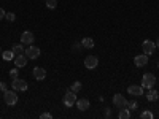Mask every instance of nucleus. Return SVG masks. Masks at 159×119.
Here are the masks:
<instances>
[{
    "label": "nucleus",
    "instance_id": "f257e3e1",
    "mask_svg": "<svg viewBox=\"0 0 159 119\" xmlns=\"http://www.w3.org/2000/svg\"><path fill=\"white\" fill-rule=\"evenodd\" d=\"M3 100L5 103L8 105V107H13V105H16L18 103V94H16V90L13 89V90H5L3 92Z\"/></svg>",
    "mask_w": 159,
    "mask_h": 119
},
{
    "label": "nucleus",
    "instance_id": "7ed1b4c3",
    "mask_svg": "<svg viewBox=\"0 0 159 119\" xmlns=\"http://www.w3.org/2000/svg\"><path fill=\"white\" fill-rule=\"evenodd\" d=\"M154 84H156V76L153 73H145L142 78L143 89H151V87H154Z\"/></svg>",
    "mask_w": 159,
    "mask_h": 119
},
{
    "label": "nucleus",
    "instance_id": "2eb2a0df",
    "mask_svg": "<svg viewBox=\"0 0 159 119\" xmlns=\"http://www.w3.org/2000/svg\"><path fill=\"white\" fill-rule=\"evenodd\" d=\"M94 40H92V38H89V37H86V38H83L81 40V46L83 48H86V49H92V48H94Z\"/></svg>",
    "mask_w": 159,
    "mask_h": 119
},
{
    "label": "nucleus",
    "instance_id": "bb28decb",
    "mask_svg": "<svg viewBox=\"0 0 159 119\" xmlns=\"http://www.w3.org/2000/svg\"><path fill=\"white\" fill-rule=\"evenodd\" d=\"M8 89V86H7V83H3V81H0V90L2 92H5Z\"/></svg>",
    "mask_w": 159,
    "mask_h": 119
},
{
    "label": "nucleus",
    "instance_id": "393cba45",
    "mask_svg": "<svg viewBox=\"0 0 159 119\" xmlns=\"http://www.w3.org/2000/svg\"><path fill=\"white\" fill-rule=\"evenodd\" d=\"M18 73H19V70H18V68H13V70L10 72V78H11V79L18 78Z\"/></svg>",
    "mask_w": 159,
    "mask_h": 119
},
{
    "label": "nucleus",
    "instance_id": "cd10ccee",
    "mask_svg": "<svg viewBox=\"0 0 159 119\" xmlns=\"http://www.w3.org/2000/svg\"><path fill=\"white\" fill-rule=\"evenodd\" d=\"M5 16H7V13H5V10H3V8H0V21H2V19H3Z\"/></svg>",
    "mask_w": 159,
    "mask_h": 119
},
{
    "label": "nucleus",
    "instance_id": "f8f14e48",
    "mask_svg": "<svg viewBox=\"0 0 159 119\" xmlns=\"http://www.w3.org/2000/svg\"><path fill=\"white\" fill-rule=\"evenodd\" d=\"M34 78L37 79V81H43V79L46 78V70L42 68V67H35L34 68Z\"/></svg>",
    "mask_w": 159,
    "mask_h": 119
},
{
    "label": "nucleus",
    "instance_id": "6ab92c4d",
    "mask_svg": "<svg viewBox=\"0 0 159 119\" xmlns=\"http://www.w3.org/2000/svg\"><path fill=\"white\" fill-rule=\"evenodd\" d=\"M81 87H83V86H81V83H80V81H75V83L70 86V90H73L75 94H78V92L81 90Z\"/></svg>",
    "mask_w": 159,
    "mask_h": 119
},
{
    "label": "nucleus",
    "instance_id": "7c9ffc66",
    "mask_svg": "<svg viewBox=\"0 0 159 119\" xmlns=\"http://www.w3.org/2000/svg\"><path fill=\"white\" fill-rule=\"evenodd\" d=\"M0 54H2V48H0Z\"/></svg>",
    "mask_w": 159,
    "mask_h": 119
},
{
    "label": "nucleus",
    "instance_id": "b1692460",
    "mask_svg": "<svg viewBox=\"0 0 159 119\" xmlns=\"http://www.w3.org/2000/svg\"><path fill=\"white\" fill-rule=\"evenodd\" d=\"M5 19H7V21H10V22H15V19H16V16H15V13H7V16H5Z\"/></svg>",
    "mask_w": 159,
    "mask_h": 119
},
{
    "label": "nucleus",
    "instance_id": "1a4fd4ad",
    "mask_svg": "<svg viewBox=\"0 0 159 119\" xmlns=\"http://www.w3.org/2000/svg\"><path fill=\"white\" fill-rule=\"evenodd\" d=\"M113 105L115 107H119V108H123V107H127V100L123 94H115L113 95Z\"/></svg>",
    "mask_w": 159,
    "mask_h": 119
},
{
    "label": "nucleus",
    "instance_id": "9b49d317",
    "mask_svg": "<svg viewBox=\"0 0 159 119\" xmlns=\"http://www.w3.org/2000/svg\"><path fill=\"white\" fill-rule=\"evenodd\" d=\"M127 94H130V95H135V97L143 95V86H135V84H130V86L127 87Z\"/></svg>",
    "mask_w": 159,
    "mask_h": 119
},
{
    "label": "nucleus",
    "instance_id": "412c9836",
    "mask_svg": "<svg viewBox=\"0 0 159 119\" xmlns=\"http://www.w3.org/2000/svg\"><path fill=\"white\" fill-rule=\"evenodd\" d=\"M56 7H57V0H46V8L54 10Z\"/></svg>",
    "mask_w": 159,
    "mask_h": 119
},
{
    "label": "nucleus",
    "instance_id": "a211bd4d",
    "mask_svg": "<svg viewBox=\"0 0 159 119\" xmlns=\"http://www.w3.org/2000/svg\"><path fill=\"white\" fill-rule=\"evenodd\" d=\"M11 51L18 56V54H24V51H25V49H24V45H22V43H18V45H13Z\"/></svg>",
    "mask_w": 159,
    "mask_h": 119
},
{
    "label": "nucleus",
    "instance_id": "2f4dec72",
    "mask_svg": "<svg viewBox=\"0 0 159 119\" xmlns=\"http://www.w3.org/2000/svg\"><path fill=\"white\" fill-rule=\"evenodd\" d=\"M157 68H159V64H157Z\"/></svg>",
    "mask_w": 159,
    "mask_h": 119
},
{
    "label": "nucleus",
    "instance_id": "5701e85b",
    "mask_svg": "<svg viewBox=\"0 0 159 119\" xmlns=\"http://www.w3.org/2000/svg\"><path fill=\"white\" fill-rule=\"evenodd\" d=\"M127 107H129V110L130 111H134V110H137V107H139V103L134 100V102H127Z\"/></svg>",
    "mask_w": 159,
    "mask_h": 119
},
{
    "label": "nucleus",
    "instance_id": "c756f323",
    "mask_svg": "<svg viewBox=\"0 0 159 119\" xmlns=\"http://www.w3.org/2000/svg\"><path fill=\"white\" fill-rule=\"evenodd\" d=\"M156 48H159V38H157V42H156Z\"/></svg>",
    "mask_w": 159,
    "mask_h": 119
},
{
    "label": "nucleus",
    "instance_id": "f03ea898",
    "mask_svg": "<svg viewBox=\"0 0 159 119\" xmlns=\"http://www.w3.org/2000/svg\"><path fill=\"white\" fill-rule=\"evenodd\" d=\"M11 87L16 92H25L29 86H27V81H24L21 78H15V79H11Z\"/></svg>",
    "mask_w": 159,
    "mask_h": 119
},
{
    "label": "nucleus",
    "instance_id": "0eeeda50",
    "mask_svg": "<svg viewBox=\"0 0 159 119\" xmlns=\"http://www.w3.org/2000/svg\"><path fill=\"white\" fill-rule=\"evenodd\" d=\"M97 65H99V59H97V56H86V59H84V67H86L88 70H94V68H97Z\"/></svg>",
    "mask_w": 159,
    "mask_h": 119
},
{
    "label": "nucleus",
    "instance_id": "9d476101",
    "mask_svg": "<svg viewBox=\"0 0 159 119\" xmlns=\"http://www.w3.org/2000/svg\"><path fill=\"white\" fill-rule=\"evenodd\" d=\"M134 64H135V67H139V68H142V67H145V65L148 64V54H140V56H135L134 57Z\"/></svg>",
    "mask_w": 159,
    "mask_h": 119
},
{
    "label": "nucleus",
    "instance_id": "6e6552de",
    "mask_svg": "<svg viewBox=\"0 0 159 119\" xmlns=\"http://www.w3.org/2000/svg\"><path fill=\"white\" fill-rule=\"evenodd\" d=\"M34 42H35V37H34V33H32L30 30L22 32V35H21V43H22V45L29 46V45H32Z\"/></svg>",
    "mask_w": 159,
    "mask_h": 119
},
{
    "label": "nucleus",
    "instance_id": "aec40b11",
    "mask_svg": "<svg viewBox=\"0 0 159 119\" xmlns=\"http://www.w3.org/2000/svg\"><path fill=\"white\" fill-rule=\"evenodd\" d=\"M15 56H16V54H15L11 49H10V51H3V59H5V60H13V59H15Z\"/></svg>",
    "mask_w": 159,
    "mask_h": 119
},
{
    "label": "nucleus",
    "instance_id": "dca6fc26",
    "mask_svg": "<svg viewBox=\"0 0 159 119\" xmlns=\"http://www.w3.org/2000/svg\"><path fill=\"white\" fill-rule=\"evenodd\" d=\"M147 99H148L150 102H156V100L159 99V92H157V90H154V89L151 87V89L147 92Z\"/></svg>",
    "mask_w": 159,
    "mask_h": 119
},
{
    "label": "nucleus",
    "instance_id": "ddd939ff",
    "mask_svg": "<svg viewBox=\"0 0 159 119\" xmlns=\"http://www.w3.org/2000/svg\"><path fill=\"white\" fill-rule=\"evenodd\" d=\"M15 65L18 68H21V67H25V64H27V56L25 54H18V56H15Z\"/></svg>",
    "mask_w": 159,
    "mask_h": 119
},
{
    "label": "nucleus",
    "instance_id": "c85d7f7f",
    "mask_svg": "<svg viewBox=\"0 0 159 119\" xmlns=\"http://www.w3.org/2000/svg\"><path fill=\"white\" fill-rule=\"evenodd\" d=\"M103 114H105V117H110V114H111V111H110V108H105V111H103Z\"/></svg>",
    "mask_w": 159,
    "mask_h": 119
},
{
    "label": "nucleus",
    "instance_id": "a878e982",
    "mask_svg": "<svg viewBox=\"0 0 159 119\" xmlns=\"http://www.w3.org/2000/svg\"><path fill=\"white\" fill-rule=\"evenodd\" d=\"M40 119H52V114L51 113H42L40 114Z\"/></svg>",
    "mask_w": 159,
    "mask_h": 119
},
{
    "label": "nucleus",
    "instance_id": "4be33fe9",
    "mask_svg": "<svg viewBox=\"0 0 159 119\" xmlns=\"http://www.w3.org/2000/svg\"><path fill=\"white\" fill-rule=\"evenodd\" d=\"M140 119H153V113L151 111H142L140 113Z\"/></svg>",
    "mask_w": 159,
    "mask_h": 119
},
{
    "label": "nucleus",
    "instance_id": "39448f33",
    "mask_svg": "<svg viewBox=\"0 0 159 119\" xmlns=\"http://www.w3.org/2000/svg\"><path fill=\"white\" fill-rule=\"evenodd\" d=\"M24 54L27 56L29 59H38V56L42 54V51H40V48H37V46H34V45H29L27 48H25Z\"/></svg>",
    "mask_w": 159,
    "mask_h": 119
},
{
    "label": "nucleus",
    "instance_id": "423d86ee",
    "mask_svg": "<svg viewBox=\"0 0 159 119\" xmlns=\"http://www.w3.org/2000/svg\"><path fill=\"white\" fill-rule=\"evenodd\" d=\"M142 48H143V52H145V54L151 56L153 52L156 51V43H154V42H151V40H143Z\"/></svg>",
    "mask_w": 159,
    "mask_h": 119
},
{
    "label": "nucleus",
    "instance_id": "f3484780",
    "mask_svg": "<svg viewBox=\"0 0 159 119\" xmlns=\"http://www.w3.org/2000/svg\"><path fill=\"white\" fill-rule=\"evenodd\" d=\"M118 117L119 119H130V110L123 107L121 110H119V113H118Z\"/></svg>",
    "mask_w": 159,
    "mask_h": 119
},
{
    "label": "nucleus",
    "instance_id": "4468645a",
    "mask_svg": "<svg viewBox=\"0 0 159 119\" xmlns=\"http://www.w3.org/2000/svg\"><path fill=\"white\" fill-rule=\"evenodd\" d=\"M76 108L80 110V111H86L89 107H91V103H89V100L88 99H80V100H76Z\"/></svg>",
    "mask_w": 159,
    "mask_h": 119
},
{
    "label": "nucleus",
    "instance_id": "20e7f679",
    "mask_svg": "<svg viewBox=\"0 0 159 119\" xmlns=\"http://www.w3.org/2000/svg\"><path fill=\"white\" fill-rule=\"evenodd\" d=\"M62 102H64V105L67 108H70V107H73V105L76 103V94L73 90H67L64 94V99H62Z\"/></svg>",
    "mask_w": 159,
    "mask_h": 119
}]
</instances>
